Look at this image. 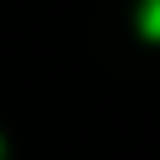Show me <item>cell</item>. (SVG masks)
I'll list each match as a JSON object with an SVG mask.
<instances>
[{
    "label": "cell",
    "mask_w": 160,
    "mask_h": 160,
    "mask_svg": "<svg viewBox=\"0 0 160 160\" xmlns=\"http://www.w3.org/2000/svg\"><path fill=\"white\" fill-rule=\"evenodd\" d=\"M140 30H145L150 40H160V0H145V5H140Z\"/></svg>",
    "instance_id": "obj_1"
}]
</instances>
